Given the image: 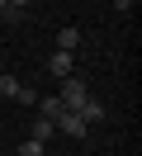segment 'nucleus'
I'll use <instances>...</instances> for the list:
<instances>
[{
  "instance_id": "9",
  "label": "nucleus",
  "mask_w": 142,
  "mask_h": 156,
  "mask_svg": "<svg viewBox=\"0 0 142 156\" xmlns=\"http://www.w3.org/2000/svg\"><path fill=\"white\" fill-rule=\"evenodd\" d=\"M19 156H43V142H33V137H28V142L19 147Z\"/></svg>"
},
{
  "instance_id": "1",
  "label": "nucleus",
  "mask_w": 142,
  "mask_h": 156,
  "mask_svg": "<svg viewBox=\"0 0 142 156\" xmlns=\"http://www.w3.org/2000/svg\"><path fill=\"white\" fill-rule=\"evenodd\" d=\"M57 99H62V109H71V114H76V109H81L85 99H90V90H85V80L66 76V85H62V95H57Z\"/></svg>"
},
{
  "instance_id": "7",
  "label": "nucleus",
  "mask_w": 142,
  "mask_h": 156,
  "mask_svg": "<svg viewBox=\"0 0 142 156\" xmlns=\"http://www.w3.org/2000/svg\"><path fill=\"white\" fill-rule=\"evenodd\" d=\"M19 90H24V85H19L14 76H5V71H0V95H5V99H19Z\"/></svg>"
},
{
  "instance_id": "3",
  "label": "nucleus",
  "mask_w": 142,
  "mask_h": 156,
  "mask_svg": "<svg viewBox=\"0 0 142 156\" xmlns=\"http://www.w3.org/2000/svg\"><path fill=\"white\" fill-rule=\"evenodd\" d=\"M57 128H62L66 137H85V123L71 114V109H62V114H57Z\"/></svg>"
},
{
  "instance_id": "6",
  "label": "nucleus",
  "mask_w": 142,
  "mask_h": 156,
  "mask_svg": "<svg viewBox=\"0 0 142 156\" xmlns=\"http://www.w3.org/2000/svg\"><path fill=\"white\" fill-rule=\"evenodd\" d=\"M57 133V118H33V142H47Z\"/></svg>"
},
{
  "instance_id": "4",
  "label": "nucleus",
  "mask_w": 142,
  "mask_h": 156,
  "mask_svg": "<svg viewBox=\"0 0 142 156\" xmlns=\"http://www.w3.org/2000/svg\"><path fill=\"white\" fill-rule=\"evenodd\" d=\"M81 48V29H71V24H66L62 33H57V52H76Z\"/></svg>"
},
{
  "instance_id": "10",
  "label": "nucleus",
  "mask_w": 142,
  "mask_h": 156,
  "mask_svg": "<svg viewBox=\"0 0 142 156\" xmlns=\"http://www.w3.org/2000/svg\"><path fill=\"white\" fill-rule=\"evenodd\" d=\"M0 10H5V0H0Z\"/></svg>"
},
{
  "instance_id": "8",
  "label": "nucleus",
  "mask_w": 142,
  "mask_h": 156,
  "mask_svg": "<svg viewBox=\"0 0 142 156\" xmlns=\"http://www.w3.org/2000/svg\"><path fill=\"white\" fill-rule=\"evenodd\" d=\"M38 109H43L47 118H57V114H62V99H57V95H47V99H38Z\"/></svg>"
},
{
  "instance_id": "2",
  "label": "nucleus",
  "mask_w": 142,
  "mask_h": 156,
  "mask_svg": "<svg viewBox=\"0 0 142 156\" xmlns=\"http://www.w3.org/2000/svg\"><path fill=\"white\" fill-rule=\"evenodd\" d=\"M76 118H81V123H85V128H90V123H100V118H104V104H100V99H95V95H90V99H85V104H81V109H76Z\"/></svg>"
},
{
  "instance_id": "5",
  "label": "nucleus",
  "mask_w": 142,
  "mask_h": 156,
  "mask_svg": "<svg viewBox=\"0 0 142 156\" xmlns=\"http://www.w3.org/2000/svg\"><path fill=\"white\" fill-rule=\"evenodd\" d=\"M47 66H52V76H71V52H52V62H47Z\"/></svg>"
}]
</instances>
